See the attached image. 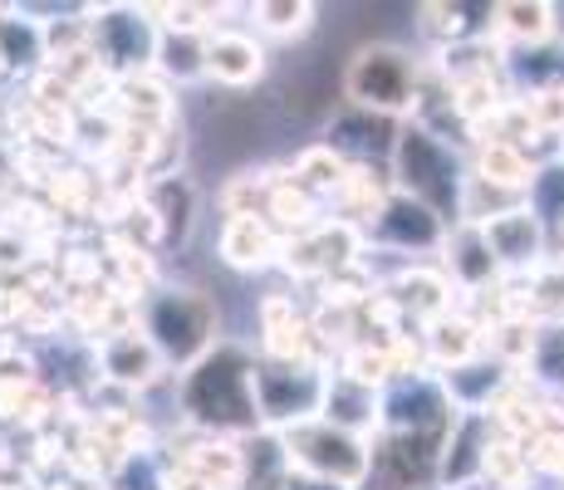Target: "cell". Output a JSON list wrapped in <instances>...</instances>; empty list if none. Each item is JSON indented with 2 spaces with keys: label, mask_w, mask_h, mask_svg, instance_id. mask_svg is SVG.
Listing matches in <instances>:
<instances>
[{
  "label": "cell",
  "mask_w": 564,
  "mask_h": 490,
  "mask_svg": "<svg viewBox=\"0 0 564 490\" xmlns=\"http://www.w3.org/2000/svg\"><path fill=\"white\" fill-rule=\"evenodd\" d=\"M324 388H329V378H324L310 358H300V363H290V358H260V363H256L260 422H265V427H275V432L319 417Z\"/></svg>",
  "instance_id": "cell-6"
},
{
  "label": "cell",
  "mask_w": 564,
  "mask_h": 490,
  "mask_svg": "<svg viewBox=\"0 0 564 490\" xmlns=\"http://www.w3.org/2000/svg\"><path fill=\"white\" fill-rule=\"evenodd\" d=\"M182 407L206 432H236V437L260 432L265 422H260L256 402V358L231 344H216L182 378Z\"/></svg>",
  "instance_id": "cell-1"
},
{
  "label": "cell",
  "mask_w": 564,
  "mask_h": 490,
  "mask_svg": "<svg viewBox=\"0 0 564 490\" xmlns=\"http://www.w3.org/2000/svg\"><path fill=\"white\" fill-rule=\"evenodd\" d=\"M447 275H452V285H462V290H481L486 280L496 275V260H491V246H486V236H481V226H457V231H447Z\"/></svg>",
  "instance_id": "cell-17"
},
{
  "label": "cell",
  "mask_w": 564,
  "mask_h": 490,
  "mask_svg": "<svg viewBox=\"0 0 564 490\" xmlns=\"http://www.w3.org/2000/svg\"><path fill=\"white\" fill-rule=\"evenodd\" d=\"M344 94L359 113L373 118L412 113L422 94V69L403 45H364L344 69Z\"/></svg>",
  "instance_id": "cell-4"
},
{
  "label": "cell",
  "mask_w": 564,
  "mask_h": 490,
  "mask_svg": "<svg viewBox=\"0 0 564 490\" xmlns=\"http://www.w3.org/2000/svg\"><path fill=\"white\" fill-rule=\"evenodd\" d=\"M50 59L45 50V20L30 15H0V69H40Z\"/></svg>",
  "instance_id": "cell-20"
},
{
  "label": "cell",
  "mask_w": 564,
  "mask_h": 490,
  "mask_svg": "<svg viewBox=\"0 0 564 490\" xmlns=\"http://www.w3.org/2000/svg\"><path fill=\"white\" fill-rule=\"evenodd\" d=\"M525 206L540 216V221H560L564 226V162L535 172V182H530V192H525Z\"/></svg>",
  "instance_id": "cell-32"
},
{
  "label": "cell",
  "mask_w": 564,
  "mask_h": 490,
  "mask_svg": "<svg viewBox=\"0 0 564 490\" xmlns=\"http://www.w3.org/2000/svg\"><path fill=\"white\" fill-rule=\"evenodd\" d=\"M393 177H398V192L403 196L422 202L432 216H442V221L462 226V192H466L462 162L432 128L408 123L403 133L393 138Z\"/></svg>",
  "instance_id": "cell-2"
},
{
  "label": "cell",
  "mask_w": 564,
  "mask_h": 490,
  "mask_svg": "<svg viewBox=\"0 0 564 490\" xmlns=\"http://www.w3.org/2000/svg\"><path fill=\"white\" fill-rule=\"evenodd\" d=\"M319 417H324V422H334V427H344V432H354V437H364V427H373V422L383 417V412H378L373 388H364V383H354V378L334 373V378H329V388H324V407H319Z\"/></svg>",
  "instance_id": "cell-18"
},
{
  "label": "cell",
  "mask_w": 564,
  "mask_h": 490,
  "mask_svg": "<svg viewBox=\"0 0 564 490\" xmlns=\"http://www.w3.org/2000/svg\"><path fill=\"white\" fill-rule=\"evenodd\" d=\"M368 236L393 250H442L447 246V221L442 216H432L422 202H412V196L393 192L383 202V211L368 221Z\"/></svg>",
  "instance_id": "cell-8"
},
{
  "label": "cell",
  "mask_w": 564,
  "mask_h": 490,
  "mask_svg": "<svg viewBox=\"0 0 564 490\" xmlns=\"http://www.w3.org/2000/svg\"><path fill=\"white\" fill-rule=\"evenodd\" d=\"M143 15L148 10H99V20H89L94 54L123 74H143L158 54V30Z\"/></svg>",
  "instance_id": "cell-7"
},
{
  "label": "cell",
  "mask_w": 564,
  "mask_h": 490,
  "mask_svg": "<svg viewBox=\"0 0 564 490\" xmlns=\"http://www.w3.org/2000/svg\"><path fill=\"white\" fill-rule=\"evenodd\" d=\"M138 329L153 339L162 353V363L172 368H197L206 353L216 348V329H221V314L206 300L202 290H158L143 300V324Z\"/></svg>",
  "instance_id": "cell-3"
},
{
  "label": "cell",
  "mask_w": 564,
  "mask_h": 490,
  "mask_svg": "<svg viewBox=\"0 0 564 490\" xmlns=\"http://www.w3.org/2000/svg\"><path fill=\"white\" fill-rule=\"evenodd\" d=\"M525 314H535V324H564V265H540L530 275Z\"/></svg>",
  "instance_id": "cell-29"
},
{
  "label": "cell",
  "mask_w": 564,
  "mask_h": 490,
  "mask_svg": "<svg viewBox=\"0 0 564 490\" xmlns=\"http://www.w3.org/2000/svg\"><path fill=\"white\" fill-rule=\"evenodd\" d=\"M344 177H349V162H344V152H334V148H310V152H300L295 177H290V182H300V187L314 196V192H339Z\"/></svg>",
  "instance_id": "cell-27"
},
{
  "label": "cell",
  "mask_w": 564,
  "mask_h": 490,
  "mask_svg": "<svg viewBox=\"0 0 564 490\" xmlns=\"http://www.w3.org/2000/svg\"><path fill=\"white\" fill-rule=\"evenodd\" d=\"M270 216H275L280 226H285V231H295V236H305V231H314V196L300 187V182H275V187H270V206H265Z\"/></svg>",
  "instance_id": "cell-28"
},
{
  "label": "cell",
  "mask_w": 564,
  "mask_h": 490,
  "mask_svg": "<svg viewBox=\"0 0 564 490\" xmlns=\"http://www.w3.org/2000/svg\"><path fill=\"white\" fill-rule=\"evenodd\" d=\"M491 15L496 35L516 40V45H545L555 35V6H545V0H501Z\"/></svg>",
  "instance_id": "cell-23"
},
{
  "label": "cell",
  "mask_w": 564,
  "mask_h": 490,
  "mask_svg": "<svg viewBox=\"0 0 564 490\" xmlns=\"http://www.w3.org/2000/svg\"><path fill=\"white\" fill-rule=\"evenodd\" d=\"M359 241L364 236H359V226L354 221H324V226H314V231L290 241L285 265L295 270V275H339V270L354 265Z\"/></svg>",
  "instance_id": "cell-9"
},
{
  "label": "cell",
  "mask_w": 564,
  "mask_h": 490,
  "mask_svg": "<svg viewBox=\"0 0 564 490\" xmlns=\"http://www.w3.org/2000/svg\"><path fill=\"white\" fill-rule=\"evenodd\" d=\"M290 490H344V486H329V481H314V476H300V471H295V481H290Z\"/></svg>",
  "instance_id": "cell-33"
},
{
  "label": "cell",
  "mask_w": 564,
  "mask_h": 490,
  "mask_svg": "<svg viewBox=\"0 0 564 490\" xmlns=\"http://www.w3.org/2000/svg\"><path fill=\"white\" fill-rule=\"evenodd\" d=\"M187 471H197L206 486L216 490H236L241 486V446L236 442H202L187 456Z\"/></svg>",
  "instance_id": "cell-26"
},
{
  "label": "cell",
  "mask_w": 564,
  "mask_h": 490,
  "mask_svg": "<svg viewBox=\"0 0 564 490\" xmlns=\"http://www.w3.org/2000/svg\"><path fill=\"white\" fill-rule=\"evenodd\" d=\"M295 461L285 451V437L275 427H260L241 442V486L236 490H290Z\"/></svg>",
  "instance_id": "cell-14"
},
{
  "label": "cell",
  "mask_w": 564,
  "mask_h": 490,
  "mask_svg": "<svg viewBox=\"0 0 564 490\" xmlns=\"http://www.w3.org/2000/svg\"><path fill=\"white\" fill-rule=\"evenodd\" d=\"M256 25L265 30V35H305L314 25V6L305 0H265V6H256Z\"/></svg>",
  "instance_id": "cell-31"
},
{
  "label": "cell",
  "mask_w": 564,
  "mask_h": 490,
  "mask_svg": "<svg viewBox=\"0 0 564 490\" xmlns=\"http://www.w3.org/2000/svg\"><path fill=\"white\" fill-rule=\"evenodd\" d=\"M388 294H393L398 309H412L422 314V319H442L447 314V294H452V280L437 275V270H403V275L388 285Z\"/></svg>",
  "instance_id": "cell-24"
},
{
  "label": "cell",
  "mask_w": 564,
  "mask_h": 490,
  "mask_svg": "<svg viewBox=\"0 0 564 490\" xmlns=\"http://www.w3.org/2000/svg\"><path fill=\"white\" fill-rule=\"evenodd\" d=\"M476 177L501 192H530L535 162L525 157V148L506 143V138H491V143H481V152H476Z\"/></svg>",
  "instance_id": "cell-19"
},
{
  "label": "cell",
  "mask_w": 564,
  "mask_h": 490,
  "mask_svg": "<svg viewBox=\"0 0 564 490\" xmlns=\"http://www.w3.org/2000/svg\"><path fill=\"white\" fill-rule=\"evenodd\" d=\"M530 373L550 388H564V324H540L530 344Z\"/></svg>",
  "instance_id": "cell-30"
},
{
  "label": "cell",
  "mask_w": 564,
  "mask_h": 490,
  "mask_svg": "<svg viewBox=\"0 0 564 490\" xmlns=\"http://www.w3.org/2000/svg\"><path fill=\"white\" fill-rule=\"evenodd\" d=\"M496 446V417L491 412H462L457 427L447 437V451H442V481L447 486H466L476 476H486V456Z\"/></svg>",
  "instance_id": "cell-11"
},
{
  "label": "cell",
  "mask_w": 564,
  "mask_h": 490,
  "mask_svg": "<svg viewBox=\"0 0 564 490\" xmlns=\"http://www.w3.org/2000/svg\"><path fill=\"white\" fill-rule=\"evenodd\" d=\"M148 211L158 216V231L162 241H187L192 221H197V192H192V182L182 177H162L153 192H148Z\"/></svg>",
  "instance_id": "cell-22"
},
{
  "label": "cell",
  "mask_w": 564,
  "mask_h": 490,
  "mask_svg": "<svg viewBox=\"0 0 564 490\" xmlns=\"http://www.w3.org/2000/svg\"><path fill=\"white\" fill-rule=\"evenodd\" d=\"M280 437H285V451H290V461H295V471L314 476V481L359 490L368 481V471H373L368 442L354 437V432H344V427H334V422H324V417L295 422V427H285Z\"/></svg>",
  "instance_id": "cell-5"
},
{
  "label": "cell",
  "mask_w": 564,
  "mask_h": 490,
  "mask_svg": "<svg viewBox=\"0 0 564 490\" xmlns=\"http://www.w3.org/2000/svg\"><path fill=\"white\" fill-rule=\"evenodd\" d=\"M560 236H564V226H560Z\"/></svg>",
  "instance_id": "cell-34"
},
{
  "label": "cell",
  "mask_w": 564,
  "mask_h": 490,
  "mask_svg": "<svg viewBox=\"0 0 564 490\" xmlns=\"http://www.w3.org/2000/svg\"><path fill=\"white\" fill-rule=\"evenodd\" d=\"M265 74V45L246 30H216L206 35V79L226 84V89H246Z\"/></svg>",
  "instance_id": "cell-13"
},
{
  "label": "cell",
  "mask_w": 564,
  "mask_h": 490,
  "mask_svg": "<svg viewBox=\"0 0 564 490\" xmlns=\"http://www.w3.org/2000/svg\"><path fill=\"white\" fill-rule=\"evenodd\" d=\"M99 363H104V373L113 378V383H123V388H148V383H158V373L167 363H162V353L153 348V339H148L143 329H118V334H104L99 339Z\"/></svg>",
  "instance_id": "cell-12"
},
{
  "label": "cell",
  "mask_w": 564,
  "mask_h": 490,
  "mask_svg": "<svg viewBox=\"0 0 564 490\" xmlns=\"http://www.w3.org/2000/svg\"><path fill=\"white\" fill-rule=\"evenodd\" d=\"M123 108H128V118H133L138 128H158V123H167L172 118V98H167V79H162L158 69H143V74H123Z\"/></svg>",
  "instance_id": "cell-25"
},
{
  "label": "cell",
  "mask_w": 564,
  "mask_h": 490,
  "mask_svg": "<svg viewBox=\"0 0 564 490\" xmlns=\"http://www.w3.org/2000/svg\"><path fill=\"white\" fill-rule=\"evenodd\" d=\"M153 69L162 79H206V35H192V30H158V54Z\"/></svg>",
  "instance_id": "cell-21"
},
{
  "label": "cell",
  "mask_w": 564,
  "mask_h": 490,
  "mask_svg": "<svg viewBox=\"0 0 564 490\" xmlns=\"http://www.w3.org/2000/svg\"><path fill=\"white\" fill-rule=\"evenodd\" d=\"M221 260L231 270H265L280 260V241L275 231H270L265 216H226L221 226Z\"/></svg>",
  "instance_id": "cell-15"
},
{
  "label": "cell",
  "mask_w": 564,
  "mask_h": 490,
  "mask_svg": "<svg viewBox=\"0 0 564 490\" xmlns=\"http://www.w3.org/2000/svg\"><path fill=\"white\" fill-rule=\"evenodd\" d=\"M491 260L506 270H540V246H545V221H540L530 206H511V211H496L481 226Z\"/></svg>",
  "instance_id": "cell-10"
},
{
  "label": "cell",
  "mask_w": 564,
  "mask_h": 490,
  "mask_svg": "<svg viewBox=\"0 0 564 490\" xmlns=\"http://www.w3.org/2000/svg\"><path fill=\"white\" fill-rule=\"evenodd\" d=\"M422 348H427V363L452 373V368L476 363V353H481V329H476L471 319H462V314H442V319L427 324Z\"/></svg>",
  "instance_id": "cell-16"
}]
</instances>
